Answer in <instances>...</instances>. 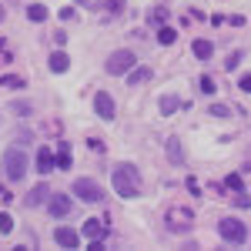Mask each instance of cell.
Segmentation results:
<instances>
[{"label": "cell", "instance_id": "cell-1", "mask_svg": "<svg viewBox=\"0 0 251 251\" xmlns=\"http://www.w3.org/2000/svg\"><path fill=\"white\" fill-rule=\"evenodd\" d=\"M111 184H114V191L124 201H134L137 194H141V171H137L131 161H121L114 171H111Z\"/></svg>", "mask_w": 251, "mask_h": 251}, {"label": "cell", "instance_id": "cell-2", "mask_svg": "<svg viewBox=\"0 0 251 251\" xmlns=\"http://www.w3.org/2000/svg\"><path fill=\"white\" fill-rule=\"evenodd\" d=\"M164 228L171 234H188L194 228V211L184 208V204H171V208L164 211Z\"/></svg>", "mask_w": 251, "mask_h": 251}, {"label": "cell", "instance_id": "cell-3", "mask_svg": "<svg viewBox=\"0 0 251 251\" xmlns=\"http://www.w3.org/2000/svg\"><path fill=\"white\" fill-rule=\"evenodd\" d=\"M27 168H30V157L24 154L20 148H7V154H3V171L10 181H24L27 177Z\"/></svg>", "mask_w": 251, "mask_h": 251}, {"label": "cell", "instance_id": "cell-4", "mask_svg": "<svg viewBox=\"0 0 251 251\" xmlns=\"http://www.w3.org/2000/svg\"><path fill=\"white\" fill-rule=\"evenodd\" d=\"M218 234H221V241H228V245H245V241H248V225L238 221V218H221V221H218Z\"/></svg>", "mask_w": 251, "mask_h": 251}, {"label": "cell", "instance_id": "cell-5", "mask_svg": "<svg viewBox=\"0 0 251 251\" xmlns=\"http://www.w3.org/2000/svg\"><path fill=\"white\" fill-rule=\"evenodd\" d=\"M71 194H77L80 201H87V204H100L104 201V188L97 181H91V177H77L71 184Z\"/></svg>", "mask_w": 251, "mask_h": 251}, {"label": "cell", "instance_id": "cell-6", "mask_svg": "<svg viewBox=\"0 0 251 251\" xmlns=\"http://www.w3.org/2000/svg\"><path fill=\"white\" fill-rule=\"evenodd\" d=\"M131 67H137L134 50H114V54L107 57V64H104V71H107L111 77H121V74H127Z\"/></svg>", "mask_w": 251, "mask_h": 251}, {"label": "cell", "instance_id": "cell-7", "mask_svg": "<svg viewBox=\"0 0 251 251\" xmlns=\"http://www.w3.org/2000/svg\"><path fill=\"white\" fill-rule=\"evenodd\" d=\"M94 111H97V117H104V121H114V114H117L114 97L107 94V91H97L94 94Z\"/></svg>", "mask_w": 251, "mask_h": 251}, {"label": "cell", "instance_id": "cell-8", "mask_svg": "<svg viewBox=\"0 0 251 251\" xmlns=\"http://www.w3.org/2000/svg\"><path fill=\"white\" fill-rule=\"evenodd\" d=\"M47 208H50V214H54V218H67V214L74 211V201H71L67 194H50Z\"/></svg>", "mask_w": 251, "mask_h": 251}, {"label": "cell", "instance_id": "cell-9", "mask_svg": "<svg viewBox=\"0 0 251 251\" xmlns=\"http://www.w3.org/2000/svg\"><path fill=\"white\" fill-rule=\"evenodd\" d=\"M54 241H57L60 248H80V234L74 228H67V225L54 228Z\"/></svg>", "mask_w": 251, "mask_h": 251}, {"label": "cell", "instance_id": "cell-10", "mask_svg": "<svg viewBox=\"0 0 251 251\" xmlns=\"http://www.w3.org/2000/svg\"><path fill=\"white\" fill-rule=\"evenodd\" d=\"M80 234H84L87 241H104V234H107V225H104V221H97V218H91V221H84Z\"/></svg>", "mask_w": 251, "mask_h": 251}, {"label": "cell", "instance_id": "cell-11", "mask_svg": "<svg viewBox=\"0 0 251 251\" xmlns=\"http://www.w3.org/2000/svg\"><path fill=\"white\" fill-rule=\"evenodd\" d=\"M37 171L40 174L57 171V154H54L50 148H37Z\"/></svg>", "mask_w": 251, "mask_h": 251}, {"label": "cell", "instance_id": "cell-12", "mask_svg": "<svg viewBox=\"0 0 251 251\" xmlns=\"http://www.w3.org/2000/svg\"><path fill=\"white\" fill-rule=\"evenodd\" d=\"M151 77H154V71H151V67H131V71H127V87L148 84Z\"/></svg>", "mask_w": 251, "mask_h": 251}, {"label": "cell", "instance_id": "cell-13", "mask_svg": "<svg viewBox=\"0 0 251 251\" xmlns=\"http://www.w3.org/2000/svg\"><path fill=\"white\" fill-rule=\"evenodd\" d=\"M164 154L171 157L174 164H184V148H181V137H168V144H164Z\"/></svg>", "mask_w": 251, "mask_h": 251}, {"label": "cell", "instance_id": "cell-14", "mask_svg": "<svg viewBox=\"0 0 251 251\" xmlns=\"http://www.w3.org/2000/svg\"><path fill=\"white\" fill-rule=\"evenodd\" d=\"M44 201H50V188H47V184H37L34 191L27 194L24 204H27V208H37V204H44Z\"/></svg>", "mask_w": 251, "mask_h": 251}, {"label": "cell", "instance_id": "cell-15", "mask_svg": "<svg viewBox=\"0 0 251 251\" xmlns=\"http://www.w3.org/2000/svg\"><path fill=\"white\" fill-rule=\"evenodd\" d=\"M47 67H50L54 74H64V71L71 67V57H67L64 50H54V54H50V60H47Z\"/></svg>", "mask_w": 251, "mask_h": 251}, {"label": "cell", "instance_id": "cell-16", "mask_svg": "<svg viewBox=\"0 0 251 251\" xmlns=\"http://www.w3.org/2000/svg\"><path fill=\"white\" fill-rule=\"evenodd\" d=\"M191 50H194V57H198V60H208L214 54V44H211V40H204V37H198L191 44Z\"/></svg>", "mask_w": 251, "mask_h": 251}, {"label": "cell", "instance_id": "cell-17", "mask_svg": "<svg viewBox=\"0 0 251 251\" xmlns=\"http://www.w3.org/2000/svg\"><path fill=\"white\" fill-rule=\"evenodd\" d=\"M24 84H27V80L20 77V74H3V77H0V87H7V91H20Z\"/></svg>", "mask_w": 251, "mask_h": 251}, {"label": "cell", "instance_id": "cell-18", "mask_svg": "<svg viewBox=\"0 0 251 251\" xmlns=\"http://www.w3.org/2000/svg\"><path fill=\"white\" fill-rule=\"evenodd\" d=\"M27 17L34 20V24H44V20H47V7H44V3H30V7H27Z\"/></svg>", "mask_w": 251, "mask_h": 251}, {"label": "cell", "instance_id": "cell-19", "mask_svg": "<svg viewBox=\"0 0 251 251\" xmlns=\"http://www.w3.org/2000/svg\"><path fill=\"white\" fill-rule=\"evenodd\" d=\"M10 114L30 117V114H34V104H30V100H14V104H10Z\"/></svg>", "mask_w": 251, "mask_h": 251}, {"label": "cell", "instance_id": "cell-20", "mask_svg": "<svg viewBox=\"0 0 251 251\" xmlns=\"http://www.w3.org/2000/svg\"><path fill=\"white\" fill-rule=\"evenodd\" d=\"M177 107H181V100H177V97H171V94H164V97H161V114H168V117H171L174 111H177Z\"/></svg>", "mask_w": 251, "mask_h": 251}, {"label": "cell", "instance_id": "cell-21", "mask_svg": "<svg viewBox=\"0 0 251 251\" xmlns=\"http://www.w3.org/2000/svg\"><path fill=\"white\" fill-rule=\"evenodd\" d=\"M174 40H177V30H174V27H161V30H157V44H164V47H171Z\"/></svg>", "mask_w": 251, "mask_h": 251}, {"label": "cell", "instance_id": "cell-22", "mask_svg": "<svg viewBox=\"0 0 251 251\" xmlns=\"http://www.w3.org/2000/svg\"><path fill=\"white\" fill-rule=\"evenodd\" d=\"M198 91H201V94H208V97H211L214 91H218V84H214V77H208V74H204V77L198 80Z\"/></svg>", "mask_w": 251, "mask_h": 251}, {"label": "cell", "instance_id": "cell-23", "mask_svg": "<svg viewBox=\"0 0 251 251\" xmlns=\"http://www.w3.org/2000/svg\"><path fill=\"white\" fill-rule=\"evenodd\" d=\"M231 204H234V208H251V194L245 191V188H241V191H234Z\"/></svg>", "mask_w": 251, "mask_h": 251}, {"label": "cell", "instance_id": "cell-24", "mask_svg": "<svg viewBox=\"0 0 251 251\" xmlns=\"http://www.w3.org/2000/svg\"><path fill=\"white\" fill-rule=\"evenodd\" d=\"M10 231H14V218L7 211H0V234H10Z\"/></svg>", "mask_w": 251, "mask_h": 251}, {"label": "cell", "instance_id": "cell-25", "mask_svg": "<svg viewBox=\"0 0 251 251\" xmlns=\"http://www.w3.org/2000/svg\"><path fill=\"white\" fill-rule=\"evenodd\" d=\"M208 114H211V117H228V114H231V107H228V104H211Z\"/></svg>", "mask_w": 251, "mask_h": 251}, {"label": "cell", "instance_id": "cell-26", "mask_svg": "<svg viewBox=\"0 0 251 251\" xmlns=\"http://www.w3.org/2000/svg\"><path fill=\"white\" fill-rule=\"evenodd\" d=\"M100 7H104L107 14H121V10H124V0H104Z\"/></svg>", "mask_w": 251, "mask_h": 251}, {"label": "cell", "instance_id": "cell-27", "mask_svg": "<svg viewBox=\"0 0 251 251\" xmlns=\"http://www.w3.org/2000/svg\"><path fill=\"white\" fill-rule=\"evenodd\" d=\"M225 188H231V191H241V174H228V177H225Z\"/></svg>", "mask_w": 251, "mask_h": 251}, {"label": "cell", "instance_id": "cell-28", "mask_svg": "<svg viewBox=\"0 0 251 251\" xmlns=\"http://www.w3.org/2000/svg\"><path fill=\"white\" fill-rule=\"evenodd\" d=\"M238 64H241V50H234L231 57L225 60V71H234V67H238Z\"/></svg>", "mask_w": 251, "mask_h": 251}, {"label": "cell", "instance_id": "cell-29", "mask_svg": "<svg viewBox=\"0 0 251 251\" xmlns=\"http://www.w3.org/2000/svg\"><path fill=\"white\" fill-rule=\"evenodd\" d=\"M151 20H154V24H164V20H168V10H164V7H154V10H151Z\"/></svg>", "mask_w": 251, "mask_h": 251}, {"label": "cell", "instance_id": "cell-30", "mask_svg": "<svg viewBox=\"0 0 251 251\" xmlns=\"http://www.w3.org/2000/svg\"><path fill=\"white\" fill-rule=\"evenodd\" d=\"M238 91L251 94V74H241V80H238Z\"/></svg>", "mask_w": 251, "mask_h": 251}, {"label": "cell", "instance_id": "cell-31", "mask_svg": "<svg viewBox=\"0 0 251 251\" xmlns=\"http://www.w3.org/2000/svg\"><path fill=\"white\" fill-rule=\"evenodd\" d=\"M87 148H91V151H97V154H100V151H104V141H100V137H87Z\"/></svg>", "mask_w": 251, "mask_h": 251}, {"label": "cell", "instance_id": "cell-32", "mask_svg": "<svg viewBox=\"0 0 251 251\" xmlns=\"http://www.w3.org/2000/svg\"><path fill=\"white\" fill-rule=\"evenodd\" d=\"M57 17H60V20H74V7H60Z\"/></svg>", "mask_w": 251, "mask_h": 251}, {"label": "cell", "instance_id": "cell-33", "mask_svg": "<svg viewBox=\"0 0 251 251\" xmlns=\"http://www.w3.org/2000/svg\"><path fill=\"white\" fill-rule=\"evenodd\" d=\"M188 191H191L194 198H198V194H201V184H198V177H188Z\"/></svg>", "mask_w": 251, "mask_h": 251}, {"label": "cell", "instance_id": "cell-34", "mask_svg": "<svg viewBox=\"0 0 251 251\" xmlns=\"http://www.w3.org/2000/svg\"><path fill=\"white\" fill-rule=\"evenodd\" d=\"M7 201H10V191H7V188H0V204H7Z\"/></svg>", "mask_w": 251, "mask_h": 251}, {"label": "cell", "instance_id": "cell-35", "mask_svg": "<svg viewBox=\"0 0 251 251\" xmlns=\"http://www.w3.org/2000/svg\"><path fill=\"white\" fill-rule=\"evenodd\" d=\"M74 3H87V0H74Z\"/></svg>", "mask_w": 251, "mask_h": 251}]
</instances>
